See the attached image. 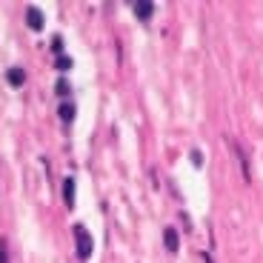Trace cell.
Returning <instances> with one entry per match:
<instances>
[{"label": "cell", "mask_w": 263, "mask_h": 263, "mask_svg": "<svg viewBox=\"0 0 263 263\" xmlns=\"http://www.w3.org/2000/svg\"><path fill=\"white\" fill-rule=\"evenodd\" d=\"M74 243H78V257H83V260H89V257H92L95 240H92V235H89V229H86L83 223L74 226Z\"/></svg>", "instance_id": "obj_1"}, {"label": "cell", "mask_w": 263, "mask_h": 263, "mask_svg": "<svg viewBox=\"0 0 263 263\" xmlns=\"http://www.w3.org/2000/svg\"><path fill=\"white\" fill-rule=\"evenodd\" d=\"M163 246H166V252H178L180 249V235H178V229H166L163 232Z\"/></svg>", "instance_id": "obj_2"}, {"label": "cell", "mask_w": 263, "mask_h": 263, "mask_svg": "<svg viewBox=\"0 0 263 263\" xmlns=\"http://www.w3.org/2000/svg\"><path fill=\"white\" fill-rule=\"evenodd\" d=\"M132 9H135V14L140 20H149L155 14V3H149V0H138V3H132Z\"/></svg>", "instance_id": "obj_3"}, {"label": "cell", "mask_w": 263, "mask_h": 263, "mask_svg": "<svg viewBox=\"0 0 263 263\" xmlns=\"http://www.w3.org/2000/svg\"><path fill=\"white\" fill-rule=\"evenodd\" d=\"M26 23H29V29H34V32L43 29V14H40V9H34V6L26 9Z\"/></svg>", "instance_id": "obj_4"}, {"label": "cell", "mask_w": 263, "mask_h": 263, "mask_svg": "<svg viewBox=\"0 0 263 263\" xmlns=\"http://www.w3.org/2000/svg\"><path fill=\"white\" fill-rule=\"evenodd\" d=\"M6 80H9V86H14V89H20V86L26 83V72H23V69H9Z\"/></svg>", "instance_id": "obj_5"}, {"label": "cell", "mask_w": 263, "mask_h": 263, "mask_svg": "<svg viewBox=\"0 0 263 263\" xmlns=\"http://www.w3.org/2000/svg\"><path fill=\"white\" fill-rule=\"evenodd\" d=\"M58 115H60V120H63L66 126H69V123L74 120V103H69V100H63V103H60V109H58Z\"/></svg>", "instance_id": "obj_6"}, {"label": "cell", "mask_w": 263, "mask_h": 263, "mask_svg": "<svg viewBox=\"0 0 263 263\" xmlns=\"http://www.w3.org/2000/svg\"><path fill=\"white\" fill-rule=\"evenodd\" d=\"M63 200L69 209H74V180L72 178H66L63 180Z\"/></svg>", "instance_id": "obj_7"}, {"label": "cell", "mask_w": 263, "mask_h": 263, "mask_svg": "<svg viewBox=\"0 0 263 263\" xmlns=\"http://www.w3.org/2000/svg\"><path fill=\"white\" fill-rule=\"evenodd\" d=\"M54 92H58L60 98H69V95H72V86H69V80H66V78H60L58 83H54Z\"/></svg>", "instance_id": "obj_8"}, {"label": "cell", "mask_w": 263, "mask_h": 263, "mask_svg": "<svg viewBox=\"0 0 263 263\" xmlns=\"http://www.w3.org/2000/svg\"><path fill=\"white\" fill-rule=\"evenodd\" d=\"M189 160L195 163V169H203V152H200V149H192L189 152Z\"/></svg>", "instance_id": "obj_9"}, {"label": "cell", "mask_w": 263, "mask_h": 263, "mask_svg": "<svg viewBox=\"0 0 263 263\" xmlns=\"http://www.w3.org/2000/svg\"><path fill=\"white\" fill-rule=\"evenodd\" d=\"M54 63H58V69H72V60L63 58V54H58V60H54Z\"/></svg>", "instance_id": "obj_10"}, {"label": "cell", "mask_w": 263, "mask_h": 263, "mask_svg": "<svg viewBox=\"0 0 263 263\" xmlns=\"http://www.w3.org/2000/svg\"><path fill=\"white\" fill-rule=\"evenodd\" d=\"M0 263H6V249H3V243H0Z\"/></svg>", "instance_id": "obj_11"}]
</instances>
